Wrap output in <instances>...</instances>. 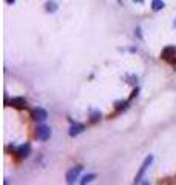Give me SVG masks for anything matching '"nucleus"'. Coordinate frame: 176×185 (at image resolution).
Returning a JSON list of instances; mask_svg holds the SVG:
<instances>
[{"mask_svg":"<svg viewBox=\"0 0 176 185\" xmlns=\"http://www.w3.org/2000/svg\"><path fill=\"white\" fill-rule=\"evenodd\" d=\"M94 177H96V174H87V176H84V177L80 179V184H88V182H91Z\"/></svg>","mask_w":176,"mask_h":185,"instance_id":"11","label":"nucleus"},{"mask_svg":"<svg viewBox=\"0 0 176 185\" xmlns=\"http://www.w3.org/2000/svg\"><path fill=\"white\" fill-rule=\"evenodd\" d=\"M6 2H8V3H14L16 0H6Z\"/></svg>","mask_w":176,"mask_h":185,"instance_id":"14","label":"nucleus"},{"mask_svg":"<svg viewBox=\"0 0 176 185\" xmlns=\"http://www.w3.org/2000/svg\"><path fill=\"white\" fill-rule=\"evenodd\" d=\"M45 6H47V11H48V13H56V11H57V5H56L54 2H47Z\"/></svg>","mask_w":176,"mask_h":185,"instance_id":"10","label":"nucleus"},{"mask_svg":"<svg viewBox=\"0 0 176 185\" xmlns=\"http://www.w3.org/2000/svg\"><path fill=\"white\" fill-rule=\"evenodd\" d=\"M173 54H175V48H173V46H167V48H164V51H162V57L167 59V60H170Z\"/></svg>","mask_w":176,"mask_h":185,"instance_id":"8","label":"nucleus"},{"mask_svg":"<svg viewBox=\"0 0 176 185\" xmlns=\"http://www.w3.org/2000/svg\"><path fill=\"white\" fill-rule=\"evenodd\" d=\"M175 26H176V22H175Z\"/></svg>","mask_w":176,"mask_h":185,"instance_id":"15","label":"nucleus"},{"mask_svg":"<svg viewBox=\"0 0 176 185\" xmlns=\"http://www.w3.org/2000/svg\"><path fill=\"white\" fill-rule=\"evenodd\" d=\"M153 162V156L150 154V156H147L145 159H144V164H142V166H141V170H139V173L136 174V179H135V182H139L142 179V176H144V173L147 171V168L150 166V164Z\"/></svg>","mask_w":176,"mask_h":185,"instance_id":"2","label":"nucleus"},{"mask_svg":"<svg viewBox=\"0 0 176 185\" xmlns=\"http://www.w3.org/2000/svg\"><path fill=\"white\" fill-rule=\"evenodd\" d=\"M9 105L16 107V108H23V107H26V99L25 97H13L9 100Z\"/></svg>","mask_w":176,"mask_h":185,"instance_id":"6","label":"nucleus"},{"mask_svg":"<svg viewBox=\"0 0 176 185\" xmlns=\"http://www.w3.org/2000/svg\"><path fill=\"white\" fill-rule=\"evenodd\" d=\"M30 153H31V145L26 142V144H23V145H20L17 148V154L20 157H28L30 156Z\"/></svg>","mask_w":176,"mask_h":185,"instance_id":"7","label":"nucleus"},{"mask_svg":"<svg viewBox=\"0 0 176 185\" xmlns=\"http://www.w3.org/2000/svg\"><path fill=\"white\" fill-rule=\"evenodd\" d=\"M101 117H102V116H101V113H93V116H91V122H93V124H96L97 120H101Z\"/></svg>","mask_w":176,"mask_h":185,"instance_id":"13","label":"nucleus"},{"mask_svg":"<svg viewBox=\"0 0 176 185\" xmlns=\"http://www.w3.org/2000/svg\"><path fill=\"white\" fill-rule=\"evenodd\" d=\"M47 117H48V113H47V110H43V108H36L33 111V119H34L36 122H45Z\"/></svg>","mask_w":176,"mask_h":185,"instance_id":"3","label":"nucleus"},{"mask_svg":"<svg viewBox=\"0 0 176 185\" xmlns=\"http://www.w3.org/2000/svg\"><path fill=\"white\" fill-rule=\"evenodd\" d=\"M84 131H85V125H82V124H73L70 128V136L71 137H76L77 134H80Z\"/></svg>","mask_w":176,"mask_h":185,"instance_id":"5","label":"nucleus"},{"mask_svg":"<svg viewBox=\"0 0 176 185\" xmlns=\"http://www.w3.org/2000/svg\"><path fill=\"white\" fill-rule=\"evenodd\" d=\"M80 170H82V166H76V168H71L70 171L67 173V182H68V184H73V182L77 179Z\"/></svg>","mask_w":176,"mask_h":185,"instance_id":"4","label":"nucleus"},{"mask_svg":"<svg viewBox=\"0 0 176 185\" xmlns=\"http://www.w3.org/2000/svg\"><path fill=\"white\" fill-rule=\"evenodd\" d=\"M36 136H37V139L39 140H48L50 137H51V128L50 127H47V125H40L37 131H36Z\"/></svg>","mask_w":176,"mask_h":185,"instance_id":"1","label":"nucleus"},{"mask_svg":"<svg viewBox=\"0 0 176 185\" xmlns=\"http://www.w3.org/2000/svg\"><path fill=\"white\" fill-rule=\"evenodd\" d=\"M164 6H165V3L162 0H153L151 2V9L153 11H161V9H164Z\"/></svg>","mask_w":176,"mask_h":185,"instance_id":"9","label":"nucleus"},{"mask_svg":"<svg viewBox=\"0 0 176 185\" xmlns=\"http://www.w3.org/2000/svg\"><path fill=\"white\" fill-rule=\"evenodd\" d=\"M127 107H128V102H118V103H116V110H125V108H127Z\"/></svg>","mask_w":176,"mask_h":185,"instance_id":"12","label":"nucleus"}]
</instances>
